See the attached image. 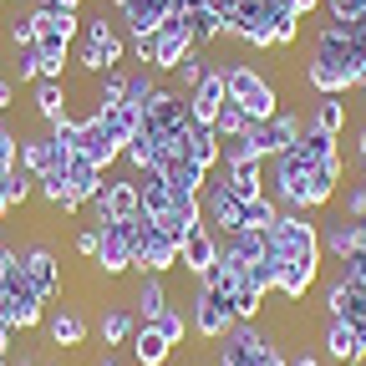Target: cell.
Listing matches in <instances>:
<instances>
[{
    "label": "cell",
    "instance_id": "obj_49",
    "mask_svg": "<svg viewBox=\"0 0 366 366\" xmlns=\"http://www.w3.org/2000/svg\"><path fill=\"white\" fill-rule=\"evenodd\" d=\"M346 219H366V178L346 183Z\"/></svg>",
    "mask_w": 366,
    "mask_h": 366
},
{
    "label": "cell",
    "instance_id": "obj_39",
    "mask_svg": "<svg viewBox=\"0 0 366 366\" xmlns=\"http://www.w3.org/2000/svg\"><path fill=\"white\" fill-rule=\"evenodd\" d=\"M148 326H153V331H158L173 351H178L183 341H189V310H173V305H168L163 315H153V320H148Z\"/></svg>",
    "mask_w": 366,
    "mask_h": 366
},
{
    "label": "cell",
    "instance_id": "obj_14",
    "mask_svg": "<svg viewBox=\"0 0 366 366\" xmlns=\"http://www.w3.org/2000/svg\"><path fill=\"white\" fill-rule=\"evenodd\" d=\"M76 153H81V158H92L102 173H107V168L122 158V148L107 137V127H102V117H97V112H86V117L76 122Z\"/></svg>",
    "mask_w": 366,
    "mask_h": 366
},
{
    "label": "cell",
    "instance_id": "obj_33",
    "mask_svg": "<svg viewBox=\"0 0 366 366\" xmlns=\"http://www.w3.org/2000/svg\"><path fill=\"white\" fill-rule=\"evenodd\" d=\"M36 51H41V76H56L61 81V71L71 61V41L66 36H36Z\"/></svg>",
    "mask_w": 366,
    "mask_h": 366
},
{
    "label": "cell",
    "instance_id": "obj_21",
    "mask_svg": "<svg viewBox=\"0 0 366 366\" xmlns=\"http://www.w3.org/2000/svg\"><path fill=\"white\" fill-rule=\"evenodd\" d=\"M102 183H107V173L92 163V158H81V153H71V163H66V194H71V204L81 209L86 199H97L102 194Z\"/></svg>",
    "mask_w": 366,
    "mask_h": 366
},
{
    "label": "cell",
    "instance_id": "obj_29",
    "mask_svg": "<svg viewBox=\"0 0 366 366\" xmlns=\"http://www.w3.org/2000/svg\"><path fill=\"white\" fill-rule=\"evenodd\" d=\"M132 331H137V315H132L127 305H107L102 320H97V341H102V346H127Z\"/></svg>",
    "mask_w": 366,
    "mask_h": 366
},
{
    "label": "cell",
    "instance_id": "obj_61",
    "mask_svg": "<svg viewBox=\"0 0 366 366\" xmlns=\"http://www.w3.org/2000/svg\"><path fill=\"white\" fill-rule=\"evenodd\" d=\"M97 366H117V361H112V356H107V351H102V356H97Z\"/></svg>",
    "mask_w": 366,
    "mask_h": 366
},
{
    "label": "cell",
    "instance_id": "obj_25",
    "mask_svg": "<svg viewBox=\"0 0 366 366\" xmlns=\"http://www.w3.org/2000/svg\"><path fill=\"white\" fill-rule=\"evenodd\" d=\"M132 178H137V199H143V214H148V219H163V214L178 204V189H168L158 168H148V173H132Z\"/></svg>",
    "mask_w": 366,
    "mask_h": 366
},
{
    "label": "cell",
    "instance_id": "obj_22",
    "mask_svg": "<svg viewBox=\"0 0 366 366\" xmlns=\"http://www.w3.org/2000/svg\"><path fill=\"white\" fill-rule=\"evenodd\" d=\"M46 326V336H51V346H61V351H76V346H86V336H92V326H86V315L81 310H56V315H46L41 320Z\"/></svg>",
    "mask_w": 366,
    "mask_h": 366
},
{
    "label": "cell",
    "instance_id": "obj_43",
    "mask_svg": "<svg viewBox=\"0 0 366 366\" xmlns=\"http://www.w3.org/2000/svg\"><path fill=\"white\" fill-rule=\"evenodd\" d=\"M274 219H280V204L264 194V199H249V204H244V224H239V229H264V234H269Z\"/></svg>",
    "mask_w": 366,
    "mask_h": 366
},
{
    "label": "cell",
    "instance_id": "obj_48",
    "mask_svg": "<svg viewBox=\"0 0 366 366\" xmlns=\"http://www.w3.org/2000/svg\"><path fill=\"white\" fill-rule=\"evenodd\" d=\"M204 71H209V66H204V51H199V46H194V51H189V56H183V61H178V76H183V86H194V81H199Z\"/></svg>",
    "mask_w": 366,
    "mask_h": 366
},
{
    "label": "cell",
    "instance_id": "obj_60",
    "mask_svg": "<svg viewBox=\"0 0 366 366\" xmlns=\"http://www.w3.org/2000/svg\"><path fill=\"white\" fill-rule=\"evenodd\" d=\"M11 366H41L36 356H11Z\"/></svg>",
    "mask_w": 366,
    "mask_h": 366
},
{
    "label": "cell",
    "instance_id": "obj_24",
    "mask_svg": "<svg viewBox=\"0 0 366 366\" xmlns=\"http://www.w3.org/2000/svg\"><path fill=\"white\" fill-rule=\"evenodd\" d=\"M158 224H163L168 234L183 244V239L194 234V229H204V199H199V194H178V204H173V209H168Z\"/></svg>",
    "mask_w": 366,
    "mask_h": 366
},
{
    "label": "cell",
    "instance_id": "obj_53",
    "mask_svg": "<svg viewBox=\"0 0 366 366\" xmlns=\"http://www.w3.org/2000/svg\"><path fill=\"white\" fill-rule=\"evenodd\" d=\"M204 6H209L214 16H224V21H234V16H239V6H244V0H204Z\"/></svg>",
    "mask_w": 366,
    "mask_h": 366
},
{
    "label": "cell",
    "instance_id": "obj_42",
    "mask_svg": "<svg viewBox=\"0 0 366 366\" xmlns=\"http://www.w3.org/2000/svg\"><path fill=\"white\" fill-rule=\"evenodd\" d=\"M189 158H194V163H199L204 173H214V168H219V137H214V127H194Z\"/></svg>",
    "mask_w": 366,
    "mask_h": 366
},
{
    "label": "cell",
    "instance_id": "obj_26",
    "mask_svg": "<svg viewBox=\"0 0 366 366\" xmlns=\"http://www.w3.org/2000/svg\"><path fill=\"white\" fill-rule=\"evenodd\" d=\"M320 249H326L336 264L346 259V254H356L361 249V234H356V219H331V224H320Z\"/></svg>",
    "mask_w": 366,
    "mask_h": 366
},
{
    "label": "cell",
    "instance_id": "obj_41",
    "mask_svg": "<svg viewBox=\"0 0 366 366\" xmlns=\"http://www.w3.org/2000/svg\"><path fill=\"white\" fill-rule=\"evenodd\" d=\"M31 194H36V178H31L21 163H16V168L6 173V189H0V199H6V214H11V209H21Z\"/></svg>",
    "mask_w": 366,
    "mask_h": 366
},
{
    "label": "cell",
    "instance_id": "obj_35",
    "mask_svg": "<svg viewBox=\"0 0 366 366\" xmlns=\"http://www.w3.org/2000/svg\"><path fill=\"white\" fill-rule=\"evenodd\" d=\"M346 122H351V112H346V102H341V97H320V102L310 107V127L331 132V137H341V132H346Z\"/></svg>",
    "mask_w": 366,
    "mask_h": 366
},
{
    "label": "cell",
    "instance_id": "obj_13",
    "mask_svg": "<svg viewBox=\"0 0 366 366\" xmlns=\"http://www.w3.org/2000/svg\"><path fill=\"white\" fill-rule=\"evenodd\" d=\"M224 102H229V92H224V66H209V71L189 86V112H194L199 127H214V117H219Z\"/></svg>",
    "mask_w": 366,
    "mask_h": 366
},
{
    "label": "cell",
    "instance_id": "obj_34",
    "mask_svg": "<svg viewBox=\"0 0 366 366\" xmlns=\"http://www.w3.org/2000/svg\"><path fill=\"white\" fill-rule=\"evenodd\" d=\"M224 244L234 249L244 264H254V259H269V234H264V229H234V234H224Z\"/></svg>",
    "mask_w": 366,
    "mask_h": 366
},
{
    "label": "cell",
    "instance_id": "obj_58",
    "mask_svg": "<svg viewBox=\"0 0 366 366\" xmlns=\"http://www.w3.org/2000/svg\"><path fill=\"white\" fill-rule=\"evenodd\" d=\"M11 331H16V326H6V320H0V356H11Z\"/></svg>",
    "mask_w": 366,
    "mask_h": 366
},
{
    "label": "cell",
    "instance_id": "obj_6",
    "mask_svg": "<svg viewBox=\"0 0 366 366\" xmlns=\"http://www.w3.org/2000/svg\"><path fill=\"white\" fill-rule=\"evenodd\" d=\"M229 331H234V310H229V300L199 280V290H194V300H189V336L219 341V336H229Z\"/></svg>",
    "mask_w": 366,
    "mask_h": 366
},
{
    "label": "cell",
    "instance_id": "obj_40",
    "mask_svg": "<svg viewBox=\"0 0 366 366\" xmlns=\"http://www.w3.org/2000/svg\"><path fill=\"white\" fill-rule=\"evenodd\" d=\"M249 127H254V117H249L239 102H224L219 117H214V137H244Z\"/></svg>",
    "mask_w": 366,
    "mask_h": 366
},
{
    "label": "cell",
    "instance_id": "obj_37",
    "mask_svg": "<svg viewBox=\"0 0 366 366\" xmlns=\"http://www.w3.org/2000/svg\"><path fill=\"white\" fill-rule=\"evenodd\" d=\"M36 194H41V204H46V209H56V214H76V204H71V194H66V173H41V178H36Z\"/></svg>",
    "mask_w": 366,
    "mask_h": 366
},
{
    "label": "cell",
    "instance_id": "obj_8",
    "mask_svg": "<svg viewBox=\"0 0 366 366\" xmlns=\"http://www.w3.org/2000/svg\"><path fill=\"white\" fill-rule=\"evenodd\" d=\"M183 122H194V112H189V92L158 86V92H153V102L143 107V127H137V132H148V137H163V148H168V137H173Z\"/></svg>",
    "mask_w": 366,
    "mask_h": 366
},
{
    "label": "cell",
    "instance_id": "obj_52",
    "mask_svg": "<svg viewBox=\"0 0 366 366\" xmlns=\"http://www.w3.org/2000/svg\"><path fill=\"white\" fill-rule=\"evenodd\" d=\"M11 46H36V21H31V11L11 21Z\"/></svg>",
    "mask_w": 366,
    "mask_h": 366
},
{
    "label": "cell",
    "instance_id": "obj_51",
    "mask_svg": "<svg viewBox=\"0 0 366 366\" xmlns=\"http://www.w3.org/2000/svg\"><path fill=\"white\" fill-rule=\"evenodd\" d=\"M326 11H331V21H356V16H366V0H326Z\"/></svg>",
    "mask_w": 366,
    "mask_h": 366
},
{
    "label": "cell",
    "instance_id": "obj_62",
    "mask_svg": "<svg viewBox=\"0 0 366 366\" xmlns=\"http://www.w3.org/2000/svg\"><path fill=\"white\" fill-rule=\"evenodd\" d=\"M356 86H361V92H366V71H361V81H356Z\"/></svg>",
    "mask_w": 366,
    "mask_h": 366
},
{
    "label": "cell",
    "instance_id": "obj_44",
    "mask_svg": "<svg viewBox=\"0 0 366 366\" xmlns=\"http://www.w3.org/2000/svg\"><path fill=\"white\" fill-rule=\"evenodd\" d=\"M229 310H234V320H259V310H264V290H254L249 280L229 295Z\"/></svg>",
    "mask_w": 366,
    "mask_h": 366
},
{
    "label": "cell",
    "instance_id": "obj_23",
    "mask_svg": "<svg viewBox=\"0 0 366 366\" xmlns=\"http://www.w3.org/2000/svg\"><path fill=\"white\" fill-rule=\"evenodd\" d=\"M168 6H173V0H112V11L127 21V31H132V36L158 31V26H163V16H168Z\"/></svg>",
    "mask_w": 366,
    "mask_h": 366
},
{
    "label": "cell",
    "instance_id": "obj_7",
    "mask_svg": "<svg viewBox=\"0 0 366 366\" xmlns=\"http://www.w3.org/2000/svg\"><path fill=\"white\" fill-rule=\"evenodd\" d=\"M132 254H137V219H112L102 229V244H97V264L102 280H117V274L132 269Z\"/></svg>",
    "mask_w": 366,
    "mask_h": 366
},
{
    "label": "cell",
    "instance_id": "obj_9",
    "mask_svg": "<svg viewBox=\"0 0 366 366\" xmlns=\"http://www.w3.org/2000/svg\"><path fill=\"white\" fill-rule=\"evenodd\" d=\"M305 122H310V117H300V112H274L269 122H254V127H249V143H254L259 158H280V153H290V148L300 143Z\"/></svg>",
    "mask_w": 366,
    "mask_h": 366
},
{
    "label": "cell",
    "instance_id": "obj_16",
    "mask_svg": "<svg viewBox=\"0 0 366 366\" xmlns=\"http://www.w3.org/2000/svg\"><path fill=\"white\" fill-rule=\"evenodd\" d=\"M341 183H346V158H341V153L326 158V163H315L310 178H305V204H310V214H315V209H326V204L341 194Z\"/></svg>",
    "mask_w": 366,
    "mask_h": 366
},
{
    "label": "cell",
    "instance_id": "obj_28",
    "mask_svg": "<svg viewBox=\"0 0 366 366\" xmlns=\"http://www.w3.org/2000/svg\"><path fill=\"white\" fill-rule=\"evenodd\" d=\"M127 346H132V361H137V366H168V356H173V346L148 326V320H137V331H132Z\"/></svg>",
    "mask_w": 366,
    "mask_h": 366
},
{
    "label": "cell",
    "instance_id": "obj_19",
    "mask_svg": "<svg viewBox=\"0 0 366 366\" xmlns=\"http://www.w3.org/2000/svg\"><path fill=\"white\" fill-rule=\"evenodd\" d=\"M326 356L341 361V366H361L366 361V336L351 320H326Z\"/></svg>",
    "mask_w": 366,
    "mask_h": 366
},
{
    "label": "cell",
    "instance_id": "obj_54",
    "mask_svg": "<svg viewBox=\"0 0 366 366\" xmlns=\"http://www.w3.org/2000/svg\"><path fill=\"white\" fill-rule=\"evenodd\" d=\"M285 6H290V11H295V16L305 21L310 11H320V6H326V0H285Z\"/></svg>",
    "mask_w": 366,
    "mask_h": 366
},
{
    "label": "cell",
    "instance_id": "obj_18",
    "mask_svg": "<svg viewBox=\"0 0 366 366\" xmlns=\"http://www.w3.org/2000/svg\"><path fill=\"white\" fill-rule=\"evenodd\" d=\"M219 178H224V189L234 194L239 204L264 199V163L259 158H249V163H219Z\"/></svg>",
    "mask_w": 366,
    "mask_h": 366
},
{
    "label": "cell",
    "instance_id": "obj_10",
    "mask_svg": "<svg viewBox=\"0 0 366 366\" xmlns=\"http://www.w3.org/2000/svg\"><path fill=\"white\" fill-rule=\"evenodd\" d=\"M71 153H76V148L56 143L51 132H36V137H21V148H16V163H21L31 178H41V173H66Z\"/></svg>",
    "mask_w": 366,
    "mask_h": 366
},
{
    "label": "cell",
    "instance_id": "obj_63",
    "mask_svg": "<svg viewBox=\"0 0 366 366\" xmlns=\"http://www.w3.org/2000/svg\"><path fill=\"white\" fill-rule=\"evenodd\" d=\"M0 366H11V356H0Z\"/></svg>",
    "mask_w": 366,
    "mask_h": 366
},
{
    "label": "cell",
    "instance_id": "obj_38",
    "mask_svg": "<svg viewBox=\"0 0 366 366\" xmlns=\"http://www.w3.org/2000/svg\"><path fill=\"white\" fill-rule=\"evenodd\" d=\"M336 143H341V137H331V132H320V127H310V122H305V132H300V143H295V148H300L310 163H326V158H336V153H341Z\"/></svg>",
    "mask_w": 366,
    "mask_h": 366
},
{
    "label": "cell",
    "instance_id": "obj_2",
    "mask_svg": "<svg viewBox=\"0 0 366 366\" xmlns=\"http://www.w3.org/2000/svg\"><path fill=\"white\" fill-rule=\"evenodd\" d=\"M269 254H274V259H305V264H320V259H326L315 214L280 209V219H274V229H269Z\"/></svg>",
    "mask_w": 366,
    "mask_h": 366
},
{
    "label": "cell",
    "instance_id": "obj_5",
    "mask_svg": "<svg viewBox=\"0 0 366 366\" xmlns=\"http://www.w3.org/2000/svg\"><path fill=\"white\" fill-rule=\"evenodd\" d=\"M132 269L137 274H168L178 269V239L148 214H137V254H132Z\"/></svg>",
    "mask_w": 366,
    "mask_h": 366
},
{
    "label": "cell",
    "instance_id": "obj_3",
    "mask_svg": "<svg viewBox=\"0 0 366 366\" xmlns=\"http://www.w3.org/2000/svg\"><path fill=\"white\" fill-rule=\"evenodd\" d=\"M122 56H127V41H122V31H117L107 16L81 21V51H76V66H81V71L107 76V71L122 66Z\"/></svg>",
    "mask_w": 366,
    "mask_h": 366
},
{
    "label": "cell",
    "instance_id": "obj_46",
    "mask_svg": "<svg viewBox=\"0 0 366 366\" xmlns=\"http://www.w3.org/2000/svg\"><path fill=\"white\" fill-rule=\"evenodd\" d=\"M295 36H300V16L280 0V6H274V46H295Z\"/></svg>",
    "mask_w": 366,
    "mask_h": 366
},
{
    "label": "cell",
    "instance_id": "obj_27",
    "mask_svg": "<svg viewBox=\"0 0 366 366\" xmlns=\"http://www.w3.org/2000/svg\"><path fill=\"white\" fill-rule=\"evenodd\" d=\"M168 310V285L163 274H137V290H132V315L137 320H153Z\"/></svg>",
    "mask_w": 366,
    "mask_h": 366
},
{
    "label": "cell",
    "instance_id": "obj_59",
    "mask_svg": "<svg viewBox=\"0 0 366 366\" xmlns=\"http://www.w3.org/2000/svg\"><path fill=\"white\" fill-rule=\"evenodd\" d=\"M290 366H320V356H310V351H300V356H290Z\"/></svg>",
    "mask_w": 366,
    "mask_h": 366
},
{
    "label": "cell",
    "instance_id": "obj_11",
    "mask_svg": "<svg viewBox=\"0 0 366 366\" xmlns=\"http://www.w3.org/2000/svg\"><path fill=\"white\" fill-rule=\"evenodd\" d=\"M16 254H21V269H26L31 290H36L41 300H56V295H61V259H56V249H51V244H26V249H16Z\"/></svg>",
    "mask_w": 366,
    "mask_h": 366
},
{
    "label": "cell",
    "instance_id": "obj_20",
    "mask_svg": "<svg viewBox=\"0 0 366 366\" xmlns=\"http://www.w3.org/2000/svg\"><path fill=\"white\" fill-rule=\"evenodd\" d=\"M158 173H163L168 189H178V194H204V183H209V173L194 158H183V153H163L158 158Z\"/></svg>",
    "mask_w": 366,
    "mask_h": 366
},
{
    "label": "cell",
    "instance_id": "obj_31",
    "mask_svg": "<svg viewBox=\"0 0 366 366\" xmlns=\"http://www.w3.org/2000/svg\"><path fill=\"white\" fill-rule=\"evenodd\" d=\"M31 102H36V117H41V122H56V117H66V81H56V76H41Z\"/></svg>",
    "mask_w": 366,
    "mask_h": 366
},
{
    "label": "cell",
    "instance_id": "obj_36",
    "mask_svg": "<svg viewBox=\"0 0 366 366\" xmlns=\"http://www.w3.org/2000/svg\"><path fill=\"white\" fill-rule=\"evenodd\" d=\"M158 86H163V81H158V71H153V66H137V71H127V92H122V102L143 112V107L153 102V92H158Z\"/></svg>",
    "mask_w": 366,
    "mask_h": 366
},
{
    "label": "cell",
    "instance_id": "obj_56",
    "mask_svg": "<svg viewBox=\"0 0 366 366\" xmlns=\"http://www.w3.org/2000/svg\"><path fill=\"white\" fill-rule=\"evenodd\" d=\"M36 6H51V11H81V0H36Z\"/></svg>",
    "mask_w": 366,
    "mask_h": 366
},
{
    "label": "cell",
    "instance_id": "obj_1",
    "mask_svg": "<svg viewBox=\"0 0 366 366\" xmlns=\"http://www.w3.org/2000/svg\"><path fill=\"white\" fill-rule=\"evenodd\" d=\"M224 92H229V102H239L254 122H269L274 112H280V86H274L259 66H249V61H229L224 66Z\"/></svg>",
    "mask_w": 366,
    "mask_h": 366
},
{
    "label": "cell",
    "instance_id": "obj_4",
    "mask_svg": "<svg viewBox=\"0 0 366 366\" xmlns=\"http://www.w3.org/2000/svg\"><path fill=\"white\" fill-rule=\"evenodd\" d=\"M214 346H219V351H214V366H264L274 351H280V346H274V336L259 331L254 320H234V331L219 336Z\"/></svg>",
    "mask_w": 366,
    "mask_h": 366
},
{
    "label": "cell",
    "instance_id": "obj_45",
    "mask_svg": "<svg viewBox=\"0 0 366 366\" xmlns=\"http://www.w3.org/2000/svg\"><path fill=\"white\" fill-rule=\"evenodd\" d=\"M249 158H259L254 143H249V132H244V137H219V163H249ZM259 163H264V158H259Z\"/></svg>",
    "mask_w": 366,
    "mask_h": 366
},
{
    "label": "cell",
    "instance_id": "obj_57",
    "mask_svg": "<svg viewBox=\"0 0 366 366\" xmlns=\"http://www.w3.org/2000/svg\"><path fill=\"white\" fill-rule=\"evenodd\" d=\"M356 163H361V178H366V127L356 132Z\"/></svg>",
    "mask_w": 366,
    "mask_h": 366
},
{
    "label": "cell",
    "instance_id": "obj_12",
    "mask_svg": "<svg viewBox=\"0 0 366 366\" xmlns=\"http://www.w3.org/2000/svg\"><path fill=\"white\" fill-rule=\"evenodd\" d=\"M199 199H204V224L214 229V234H234V229L244 224V204L224 189V178L219 183H204Z\"/></svg>",
    "mask_w": 366,
    "mask_h": 366
},
{
    "label": "cell",
    "instance_id": "obj_32",
    "mask_svg": "<svg viewBox=\"0 0 366 366\" xmlns=\"http://www.w3.org/2000/svg\"><path fill=\"white\" fill-rule=\"evenodd\" d=\"M168 148H163V137H148V132H132V143H122V158H127V168L132 173H148V168H158V158H163Z\"/></svg>",
    "mask_w": 366,
    "mask_h": 366
},
{
    "label": "cell",
    "instance_id": "obj_15",
    "mask_svg": "<svg viewBox=\"0 0 366 366\" xmlns=\"http://www.w3.org/2000/svg\"><path fill=\"white\" fill-rule=\"evenodd\" d=\"M214 259H219V234H214L209 224L194 229V234L178 244V269H183V274H194V280H204V274L214 269Z\"/></svg>",
    "mask_w": 366,
    "mask_h": 366
},
{
    "label": "cell",
    "instance_id": "obj_30",
    "mask_svg": "<svg viewBox=\"0 0 366 366\" xmlns=\"http://www.w3.org/2000/svg\"><path fill=\"white\" fill-rule=\"evenodd\" d=\"M97 117H102V127H107V137L122 148V143H132V132L143 127V112L137 107H127V102H117V107H97Z\"/></svg>",
    "mask_w": 366,
    "mask_h": 366
},
{
    "label": "cell",
    "instance_id": "obj_17",
    "mask_svg": "<svg viewBox=\"0 0 366 366\" xmlns=\"http://www.w3.org/2000/svg\"><path fill=\"white\" fill-rule=\"evenodd\" d=\"M320 280V264H305V259H274V295L300 305L310 295V285Z\"/></svg>",
    "mask_w": 366,
    "mask_h": 366
},
{
    "label": "cell",
    "instance_id": "obj_55",
    "mask_svg": "<svg viewBox=\"0 0 366 366\" xmlns=\"http://www.w3.org/2000/svg\"><path fill=\"white\" fill-rule=\"evenodd\" d=\"M11 97H16V86H11L6 76H0V117H6V107H11Z\"/></svg>",
    "mask_w": 366,
    "mask_h": 366
},
{
    "label": "cell",
    "instance_id": "obj_47",
    "mask_svg": "<svg viewBox=\"0 0 366 366\" xmlns=\"http://www.w3.org/2000/svg\"><path fill=\"white\" fill-rule=\"evenodd\" d=\"M16 76L21 81H41V51L36 46H16Z\"/></svg>",
    "mask_w": 366,
    "mask_h": 366
},
{
    "label": "cell",
    "instance_id": "obj_50",
    "mask_svg": "<svg viewBox=\"0 0 366 366\" xmlns=\"http://www.w3.org/2000/svg\"><path fill=\"white\" fill-rule=\"evenodd\" d=\"M97 244H102V229H92V224H86V229H81V234L71 239V249H76L81 259H97Z\"/></svg>",
    "mask_w": 366,
    "mask_h": 366
}]
</instances>
